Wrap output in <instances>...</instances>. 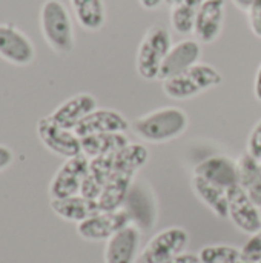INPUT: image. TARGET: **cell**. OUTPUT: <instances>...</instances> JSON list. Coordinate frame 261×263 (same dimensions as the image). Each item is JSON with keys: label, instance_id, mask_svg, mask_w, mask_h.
Returning a JSON list of instances; mask_svg holds the SVG:
<instances>
[{"label": "cell", "instance_id": "36", "mask_svg": "<svg viewBox=\"0 0 261 263\" xmlns=\"http://www.w3.org/2000/svg\"><path fill=\"white\" fill-rule=\"evenodd\" d=\"M260 263H261V262H260Z\"/></svg>", "mask_w": 261, "mask_h": 263}, {"label": "cell", "instance_id": "17", "mask_svg": "<svg viewBox=\"0 0 261 263\" xmlns=\"http://www.w3.org/2000/svg\"><path fill=\"white\" fill-rule=\"evenodd\" d=\"M49 206L57 217L75 225L100 211L97 200L86 199L82 194L66 199H52L49 200Z\"/></svg>", "mask_w": 261, "mask_h": 263}, {"label": "cell", "instance_id": "31", "mask_svg": "<svg viewBox=\"0 0 261 263\" xmlns=\"http://www.w3.org/2000/svg\"><path fill=\"white\" fill-rule=\"evenodd\" d=\"M254 96L255 99L261 102V63L257 69V74H255V80H254Z\"/></svg>", "mask_w": 261, "mask_h": 263}, {"label": "cell", "instance_id": "10", "mask_svg": "<svg viewBox=\"0 0 261 263\" xmlns=\"http://www.w3.org/2000/svg\"><path fill=\"white\" fill-rule=\"evenodd\" d=\"M0 57L15 66H28L35 59L31 39L11 23H0Z\"/></svg>", "mask_w": 261, "mask_h": 263}, {"label": "cell", "instance_id": "35", "mask_svg": "<svg viewBox=\"0 0 261 263\" xmlns=\"http://www.w3.org/2000/svg\"><path fill=\"white\" fill-rule=\"evenodd\" d=\"M240 263H248V262H245V260H242V262H240Z\"/></svg>", "mask_w": 261, "mask_h": 263}, {"label": "cell", "instance_id": "21", "mask_svg": "<svg viewBox=\"0 0 261 263\" xmlns=\"http://www.w3.org/2000/svg\"><path fill=\"white\" fill-rule=\"evenodd\" d=\"M82 140V154H85L89 160L102 156L115 154L122 148H125L129 142L125 133L118 134H97L80 139Z\"/></svg>", "mask_w": 261, "mask_h": 263}, {"label": "cell", "instance_id": "14", "mask_svg": "<svg viewBox=\"0 0 261 263\" xmlns=\"http://www.w3.org/2000/svg\"><path fill=\"white\" fill-rule=\"evenodd\" d=\"M200 57H202L200 42L191 40V39L177 42L175 45L171 46L169 52L166 54V57L162 63L158 80L165 82L171 77H175V76L188 71L194 65L200 63Z\"/></svg>", "mask_w": 261, "mask_h": 263}, {"label": "cell", "instance_id": "20", "mask_svg": "<svg viewBox=\"0 0 261 263\" xmlns=\"http://www.w3.org/2000/svg\"><path fill=\"white\" fill-rule=\"evenodd\" d=\"M238 186L261 208V162L246 151L237 159Z\"/></svg>", "mask_w": 261, "mask_h": 263}, {"label": "cell", "instance_id": "1", "mask_svg": "<svg viewBox=\"0 0 261 263\" xmlns=\"http://www.w3.org/2000/svg\"><path fill=\"white\" fill-rule=\"evenodd\" d=\"M131 126L132 131L148 143H166L186 133L189 117L178 106H163L140 116Z\"/></svg>", "mask_w": 261, "mask_h": 263}, {"label": "cell", "instance_id": "29", "mask_svg": "<svg viewBox=\"0 0 261 263\" xmlns=\"http://www.w3.org/2000/svg\"><path fill=\"white\" fill-rule=\"evenodd\" d=\"M15 160V154L11 146L0 143V173L8 170Z\"/></svg>", "mask_w": 261, "mask_h": 263}, {"label": "cell", "instance_id": "5", "mask_svg": "<svg viewBox=\"0 0 261 263\" xmlns=\"http://www.w3.org/2000/svg\"><path fill=\"white\" fill-rule=\"evenodd\" d=\"M191 236L183 227H169L154 234L140 253V263H169L186 253Z\"/></svg>", "mask_w": 261, "mask_h": 263}, {"label": "cell", "instance_id": "33", "mask_svg": "<svg viewBox=\"0 0 261 263\" xmlns=\"http://www.w3.org/2000/svg\"><path fill=\"white\" fill-rule=\"evenodd\" d=\"M242 11H249L251 9V6H252V3H254V0H232Z\"/></svg>", "mask_w": 261, "mask_h": 263}, {"label": "cell", "instance_id": "28", "mask_svg": "<svg viewBox=\"0 0 261 263\" xmlns=\"http://www.w3.org/2000/svg\"><path fill=\"white\" fill-rule=\"evenodd\" d=\"M251 31L261 39V0H254L251 9L248 11Z\"/></svg>", "mask_w": 261, "mask_h": 263}, {"label": "cell", "instance_id": "13", "mask_svg": "<svg viewBox=\"0 0 261 263\" xmlns=\"http://www.w3.org/2000/svg\"><path fill=\"white\" fill-rule=\"evenodd\" d=\"M194 176H198L217 186L229 190L238 185V163L229 156L217 154L203 159L194 166Z\"/></svg>", "mask_w": 261, "mask_h": 263}, {"label": "cell", "instance_id": "3", "mask_svg": "<svg viewBox=\"0 0 261 263\" xmlns=\"http://www.w3.org/2000/svg\"><path fill=\"white\" fill-rule=\"evenodd\" d=\"M223 83L220 71L208 63H197L188 71L163 82V92L174 100H189Z\"/></svg>", "mask_w": 261, "mask_h": 263}, {"label": "cell", "instance_id": "26", "mask_svg": "<svg viewBox=\"0 0 261 263\" xmlns=\"http://www.w3.org/2000/svg\"><path fill=\"white\" fill-rule=\"evenodd\" d=\"M242 259L248 263L261 262V230L249 236L248 242L242 247Z\"/></svg>", "mask_w": 261, "mask_h": 263}, {"label": "cell", "instance_id": "23", "mask_svg": "<svg viewBox=\"0 0 261 263\" xmlns=\"http://www.w3.org/2000/svg\"><path fill=\"white\" fill-rule=\"evenodd\" d=\"M78 25L86 31H98L106 22L103 0H69Z\"/></svg>", "mask_w": 261, "mask_h": 263}, {"label": "cell", "instance_id": "8", "mask_svg": "<svg viewBox=\"0 0 261 263\" xmlns=\"http://www.w3.org/2000/svg\"><path fill=\"white\" fill-rule=\"evenodd\" d=\"M37 136H38L42 145L49 153H52L65 160L82 154L80 137L74 131L57 125L49 116L38 119Z\"/></svg>", "mask_w": 261, "mask_h": 263}, {"label": "cell", "instance_id": "2", "mask_svg": "<svg viewBox=\"0 0 261 263\" xmlns=\"http://www.w3.org/2000/svg\"><path fill=\"white\" fill-rule=\"evenodd\" d=\"M42 35L57 54H69L74 49L75 37L71 15L62 0H46L40 9Z\"/></svg>", "mask_w": 261, "mask_h": 263}, {"label": "cell", "instance_id": "22", "mask_svg": "<svg viewBox=\"0 0 261 263\" xmlns=\"http://www.w3.org/2000/svg\"><path fill=\"white\" fill-rule=\"evenodd\" d=\"M149 151L143 143H128L125 148L112 156L114 173H126L137 176V173L148 163Z\"/></svg>", "mask_w": 261, "mask_h": 263}, {"label": "cell", "instance_id": "27", "mask_svg": "<svg viewBox=\"0 0 261 263\" xmlns=\"http://www.w3.org/2000/svg\"><path fill=\"white\" fill-rule=\"evenodd\" d=\"M246 153L249 156H252L254 159H257L258 162H261V119L254 125V128L251 129V133L248 136Z\"/></svg>", "mask_w": 261, "mask_h": 263}, {"label": "cell", "instance_id": "34", "mask_svg": "<svg viewBox=\"0 0 261 263\" xmlns=\"http://www.w3.org/2000/svg\"><path fill=\"white\" fill-rule=\"evenodd\" d=\"M165 2H166V3H168L169 6H174V5H177V3H178L180 0H165Z\"/></svg>", "mask_w": 261, "mask_h": 263}, {"label": "cell", "instance_id": "30", "mask_svg": "<svg viewBox=\"0 0 261 263\" xmlns=\"http://www.w3.org/2000/svg\"><path fill=\"white\" fill-rule=\"evenodd\" d=\"M169 263H202L198 254H194V253H183L180 254L178 257H175L174 260H171Z\"/></svg>", "mask_w": 261, "mask_h": 263}, {"label": "cell", "instance_id": "11", "mask_svg": "<svg viewBox=\"0 0 261 263\" xmlns=\"http://www.w3.org/2000/svg\"><path fill=\"white\" fill-rule=\"evenodd\" d=\"M142 234L143 231L131 223L117 234H114L106 243L103 250V262L105 263H137L140 259V247H142Z\"/></svg>", "mask_w": 261, "mask_h": 263}, {"label": "cell", "instance_id": "16", "mask_svg": "<svg viewBox=\"0 0 261 263\" xmlns=\"http://www.w3.org/2000/svg\"><path fill=\"white\" fill-rule=\"evenodd\" d=\"M225 0H205L197 12L194 35L200 43L215 42L223 29Z\"/></svg>", "mask_w": 261, "mask_h": 263}, {"label": "cell", "instance_id": "9", "mask_svg": "<svg viewBox=\"0 0 261 263\" xmlns=\"http://www.w3.org/2000/svg\"><path fill=\"white\" fill-rule=\"evenodd\" d=\"M228 219L248 236L261 230V208L238 185L228 190Z\"/></svg>", "mask_w": 261, "mask_h": 263}, {"label": "cell", "instance_id": "19", "mask_svg": "<svg viewBox=\"0 0 261 263\" xmlns=\"http://www.w3.org/2000/svg\"><path fill=\"white\" fill-rule=\"evenodd\" d=\"M191 186L197 199L218 219H228V190L192 174Z\"/></svg>", "mask_w": 261, "mask_h": 263}, {"label": "cell", "instance_id": "24", "mask_svg": "<svg viewBox=\"0 0 261 263\" xmlns=\"http://www.w3.org/2000/svg\"><path fill=\"white\" fill-rule=\"evenodd\" d=\"M205 0H180L171 6V25L182 35L194 34L197 12Z\"/></svg>", "mask_w": 261, "mask_h": 263}, {"label": "cell", "instance_id": "25", "mask_svg": "<svg viewBox=\"0 0 261 263\" xmlns=\"http://www.w3.org/2000/svg\"><path fill=\"white\" fill-rule=\"evenodd\" d=\"M198 257L202 263H240L242 248L232 245H206L200 250Z\"/></svg>", "mask_w": 261, "mask_h": 263}, {"label": "cell", "instance_id": "32", "mask_svg": "<svg viewBox=\"0 0 261 263\" xmlns=\"http://www.w3.org/2000/svg\"><path fill=\"white\" fill-rule=\"evenodd\" d=\"M140 2V5L145 8V9H155V8H158L160 5H162V2H165V0H138Z\"/></svg>", "mask_w": 261, "mask_h": 263}, {"label": "cell", "instance_id": "4", "mask_svg": "<svg viewBox=\"0 0 261 263\" xmlns=\"http://www.w3.org/2000/svg\"><path fill=\"white\" fill-rule=\"evenodd\" d=\"M172 46L169 31L162 25H152L143 35L135 57V68L142 79L158 80L162 63Z\"/></svg>", "mask_w": 261, "mask_h": 263}, {"label": "cell", "instance_id": "6", "mask_svg": "<svg viewBox=\"0 0 261 263\" xmlns=\"http://www.w3.org/2000/svg\"><path fill=\"white\" fill-rule=\"evenodd\" d=\"M132 223L131 214L126 208L115 211H98L97 214L88 217L77 225V234L92 243L108 242L114 234Z\"/></svg>", "mask_w": 261, "mask_h": 263}, {"label": "cell", "instance_id": "12", "mask_svg": "<svg viewBox=\"0 0 261 263\" xmlns=\"http://www.w3.org/2000/svg\"><path fill=\"white\" fill-rule=\"evenodd\" d=\"M131 125L122 112L109 108H97L77 125L74 133L80 139L97 134H118L126 133Z\"/></svg>", "mask_w": 261, "mask_h": 263}, {"label": "cell", "instance_id": "7", "mask_svg": "<svg viewBox=\"0 0 261 263\" xmlns=\"http://www.w3.org/2000/svg\"><path fill=\"white\" fill-rule=\"evenodd\" d=\"M88 171L89 159L85 154H78L72 159L65 160L49 182L48 193L51 200L78 196L82 191V185L88 176Z\"/></svg>", "mask_w": 261, "mask_h": 263}, {"label": "cell", "instance_id": "15", "mask_svg": "<svg viewBox=\"0 0 261 263\" xmlns=\"http://www.w3.org/2000/svg\"><path fill=\"white\" fill-rule=\"evenodd\" d=\"M94 109H97V99L89 92H78L71 96L65 102H62L49 117L60 126L74 131L77 125L89 116Z\"/></svg>", "mask_w": 261, "mask_h": 263}, {"label": "cell", "instance_id": "18", "mask_svg": "<svg viewBox=\"0 0 261 263\" xmlns=\"http://www.w3.org/2000/svg\"><path fill=\"white\" fill-rule=\"evenodd\" d=\"M135 176L126 173H114L103 186L97 199L100 211H115L125 206L131 193Z\"/></svg>", "mask_w": 261, "mask_h": 263}]
</instances>
